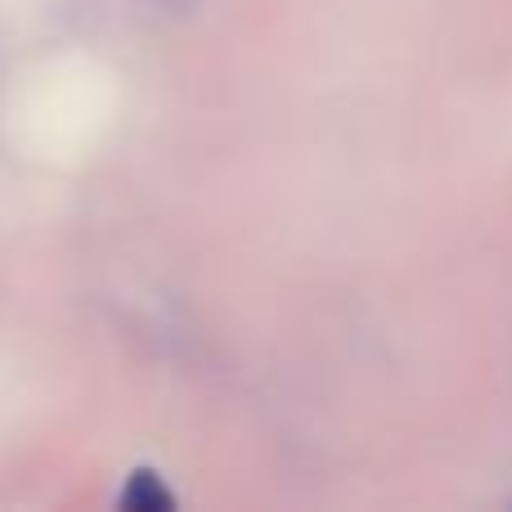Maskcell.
<instances>
[{"instance_id": "obj_1", "label": "cell", "mask_w": 512, "mask_h": 512, "mask_svg": "<svg viewBox=\"0 0 512 512\" xmlns=\"http://www.w3.org/2000/svg\"><path fill=\"white\" fill-rule=\"evenodd\" d=\"M117 508H126V512H167V508H176V495H171L167 486H162V477L153 468H135L131 477H126V486H122V495H117Z\"/></svg>"}]
</instances>
